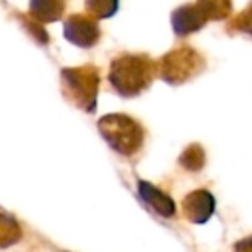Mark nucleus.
<instances>
[{
  "instance_id": "1",
  "label": "nucleus",
  "mask_w": 252,
  "mask_h": 252,
  "mask_svg": "<svg viewBox=\"0 0 252 252\" xmlns=\"http://www.w3.org/2000/svg\"><path fill=\"white\" fill-rule=\"evenodd\" d=\"M158 74L156 62L141 53H124L110 63L108 81L124 98H134L151 86Z\"/></svg>"
},
{
  "instance_id": "2",
  "label": "nucleus",
  "mask_w": 252,
  "mask_h": 252,
  "mask_svg": "<svg viewBox=\"0 0 252 252\" xmlns=\"http://www.w3.org/2000/svg\"><path fill=\"white\" fill-rule=\"evenodd\" d=\"M62 93L65 100L86 113L96 110L98 91H100V70L86 63L81 67H63L60 72Z\"/></svg>"
},
{
  "instance_id": "3",
  "label": "nucleus",
  "mask_w": 252,
  "mask_h": 252,
  "mask_svg": "<svg viewBox=\"0 0 252 252\" xmlns=\"http://www.w3.org/2000/svg\"><path fill=\"white\" fill-rule=\"evenodd\" d=\"M98 130L113 151L132 156L144 143V129L137 120L124 113H110L98 120Z\"/></svg>"
},
{
  "instance_id": "4",
  "label": "nucleus",
  "mask_w": 252,
  "mask_h": 252,
  "mask_svg": "<svg viewBox=\"0 0 252 252\" xmlns=\"http://www.w3.org/2000/svg\"><path fill=\"white\" fill-rule=\"evenodd\" d=\"M158 76L168 84H182L204 69V60L189 47L175 48L156 62Z\"/></svg>"
},
{
  "instance_id": "5",
  "label": "nucleus",
  "mask_w": 252,
  "mask_h": 252,
  "mask_svg": "<svg viewBox=\"0 0 252 252\" xmlns=\"http://www.w3.org/2000/svg\"><path fill=\"white\" fill-rule=\"evenodd\" d=\"M101 36L98 19L86 14H72L63 23V38L81 48H91Z\"/></svg>"
},
{
  "instance_id": "6",
  "label": "nucleus",
  "mask_w": 252,
  "mask_h": 252,
  "mask_svg": "<svg viewBox=\"0 0 252 252\" xmlns=\"http://www.w3.org/2000/svg\"><path fill=\"white\" fill-rule=\"evenodd\" d=\"M182 211L190 223H206L215 213V197L204 189L192 190L184 199Z\"/></svg>"
},
{
  "instance_id": "7",
  "label": "nucleus",
  "mask_w": 252,
  "mask_h": 252,
  "mask_svg": "<svg viewBox=\"0 0 252 252\" xmlns=\"http://www.w3.org/2000/svg\"><path fill=\"white\" fill-rule=\"evenodd\" d=\"M206 23H208V19L201 12L197 3L182 5L177 10H173L172 14V26L177 36H187L190 33H196Z\"/></svg>"
},
{
  "instance_id": "8",
  "label": "nucleus",
  "mask_w": 252,
  "mask_h": 252,
  "mask_svg": "<svg viewBox=\"0 0 252 252\" xmlns=\"http://www.w3.org/2000/svg\"><path fill=\"white\" fill-rule=\"evenodd\" d=\"M137 192H139L141 199L159 216L172 218L175 215V202L172 201V197L163 190H159L158 187H155L153 184L146 182V180H139L137 182Z\"/></svg>"
},
{
  "instance_id": "9",
  "label": "nucleus",
  "mask_w": 252,
  "mask_h": 252,
  "mask_svg": "<svg viewBox=\"0 0 252 252\" xmlns=\"http://www.w3.org/2000/svg\"><path fill=\"white\" fill-rule=\"evenodd\" d=\"M65 0H30V17L38 23H55L63 16Z\"/></svg>"
},
{
  "instance_id": "10",
  "label": "nucleus",
  "mask_w": 252,
  "mask_h": 252,
  "mask_svg": "<svg viewBox=\"0 0 252 252\" xmlns=\"http://www.w3.org/2000/svg\"><path fill=\"white\" fill-rule=\"evenodd\" d=\"M23 239V228L14 216L0 213V249L16 246Z\"/></svg>"
},
{
  "instance_id": "11",
  "label": "nucleus",
  "mask_w": 252,
  "mask_h": 252,
  "mask_svg": "<svg viewBox=\"0 0 252 252\" xmlns=\"http://www.w3.org/2000/svg\"><path fill=\"white\" fill-rule=\"evenodd\" d=\"M196 3L208 21H221L232 14V0H197Z\"/></svg>"
},
{
  "instance_id": "12",
  "label": "nucleus",
  "mask_w": 252,
  "mask_h": 252,
  "mask_svg": "<svg viewBox=\"0 0 252 252\" xmlns=\"http://www.w3.org/2000/svg\"><path fill=\"white\" fill-rule=\"evenodd\" d=\"M179 161H180V165L186 170H189V172H199L206 163L204 150H202L199 144H190V146H187L186 151L180 155Z\"/></svg>"
},
{
  "instance_id": "13",
  "label": "nucleus",
  "mask_w": 252,
  "mask_h": 252,
  "mask_svg": "<svg viewBox=\"0 0 252 252\" xmlns=\"http://www.w3.org/2000/svg\"><path fill=\"white\" fill-rule=\"evenodd\" d=\"M84 5L94 19H108L119 10V0H86Z\"/></svg>"
},
{
  "instance_id": "14",
  "label": "nucleus",
  "mask_w": 252,
  "mask_h": 252,
  "mask_svg": "<svg viewBox=\"0 0 252 252\" xmlns=\"http://www.w3.org/2000/svg\"><path fill=\"white\" fill-rule=\"evenodd\" d=\"M230 30H237V31H240V33H246V34H249V36H252V3L247 5L246 9L232 21Z\"/></svg>"
},
{
  "instance_id": "15",
  "label": "nucleus",
  "mask_w": 252,
  "mask_h": 252,
  "mask_svg": "<svg viewBox=\"0 0 252 252\" xmlns=\"http://www.w3.org/2000/svg\"><path fill=\"white\" fill-rule=\"evenodd\" d=\"M24 26L26 28H30V31L34 34V38L38 40V43H41V45H47L48 43V34H47V31L43 30V28L38 24V21H34L33 17H31V21L28 19H24Z\"/></svg>"
},
{
  "instance_id": "16",
  "label": "nucleus",
  "mask_w": 252,
  "mask_h": 252,
  "mask_svg": "<svg viewBox=\"0 0 252 252\" xmlns=\"http://www.w3.org/2000/svg\"><path fill=\"white\" fill-rule=\"evenodd\" d=\"M233 252H252V237H247V239L237 242L235 247H233Z\"/></svg>"
}]
</instances>
